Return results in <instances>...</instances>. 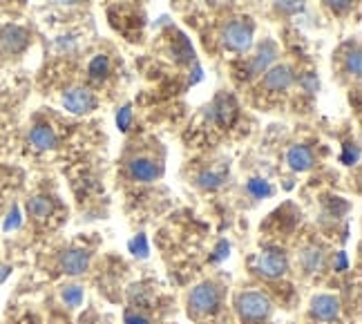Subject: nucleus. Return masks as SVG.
Segmentation results:
<instances>
[{"instance_id": "nucleus-24", "label": "nucleus", "mask_w": 362, "mask_h": 324, "mask_svg": "<svg viewBox=\"0 0 362 324\" xmlns=\"http://www.w3.org/2000/svg\"><path fill=\"white\" fill-rule=\"evenodd\" d=\"M130 123H132V108H130V105H123V108L119 110V115H117V125H119V130H121V132H128Z\"/></svg>"}, {"instance_id": "nucleus-31", "label": "nucleus", "mask_w": 362, "mask_h": 324, "mask_svg": "<svg viewBox=\"0 0 362 324\" xmlns=\"http://www.w3.org/2000/svg\"><path fill=\"white\" fill-rule=\"evenodd\" d=\"M302 83H304V88L309 90V92H315V90H317V79H315L313 74H306V76L302 79Z\"/></svg>"}, {"instance_id": "nucleus-1", "label": "nucleus", "mask_w": 362, "mask_h": 324, "mask_svg": "<svg viewBox=\"0 0 362 324\" xmlns=\"http://www.w3.org/2000/svg\"><path fill=\"white\" fill-rule=\"evenodd\" d=\"M238 311L244 320H250V322L264 320L271 313V300L264 293H257V291L242 293L238 298Z\"/></svg>"}, {"instance_id": "nucleus-27", "label": "nucleus", "mask_w": 362, "mask_h": 324, "mask_svg": "<svg viewBox=\"0 0 362 324\" xmlns=\"http://www.w3.org/2000/svg\"><path fill=\"white\" fill-rule=\"evenodd\" d=\"M325 3L333 9V11H349L354 0H325Z\"/></svg>"}, {"instance_id": "nucleus-14", "label": "nucleus", "mask_w": 362, "mask_h": 324, "mask_svg": "<svg viewBox=\"0 0 362 324\" xmlns=\"http://www.w3.org/2000/svg\"><path fill=\"white\" fill-rule=\"evenodd\" d=\"M275 56H277V47H275V43H271V40H264V43L259 45L257 56L253 59V63H250V69H253V74L264 72V69H267V67L275 61Z\"/></svg>"}, {"instance_id": "nucleus-10", "label": "nucleus", "mask_w": 362, "mask_h": 324, "mask_svg": "<svg viewBox=\"0 0 362 324\" xmlns=\"http://www.w3.org/2000/svg\"><path fill=\"white\" fill-rule=\"evenodd\" d=\"M293 79H296L293 69H291L288 65H277V67L269 69L267 79H264V86L273 92H282L291 86V83H293Z\"/></svg>"}, {"instance_id": "nucleus-15", "label": "nucleus", "mask_w": 362, "mask_h": 324, "mask_svg": "<svg viewBox=\"0 0 362 324\" xmlns=\"http://www.w3.org/2000/svg\"><path fill=\"white\" fill-rule=\"evenodd\" d=\"M27 210H30L32 217L45 219L52 213V202L47 199V197H34V199L27 202Z\"/></svg>"}, {"instance_id": "nucleus-13", "label": "nucleus", "mask_w": 362, "mask_h": 324, "mask_svg": "<svg viewBox=\"0 0 362 324\" xmlns=\"http://www.w3.org/2000/svg\"><path fill=\"white\" fill-rule=\"evenodd\" d=\"M286 161H288L291 168H293V170L304 173V170H309V168L313 166V154L306 146H293L286 154Z\"/></svg>"}, {"instance_id": "nucleus-18", "label": "nucleus", "mask_w": 362, "mask_h": 324, "mask_svg": "<svg viewBox=\"0 0 362 324\" xmlns=\"http://www.w3.org/2000/svg\"><path fill=\"white\" fill-rule=\"evenodd\" d=\"M175 54H177V61L179 63H190L192 61V47H190V43L186 40V36H179L177 38Z\"/></svg>"}, {"instance_id": "nucleus-7", "label": "nucleus", "mask_w": 362, "mask_h": 324, "mask_svg": "<svg viewBox=\"0 0 362 324\" xmlns=\"http://www.w3.org/2000/svg\"><path fill=\"white\" fill-rule=\"evenodd\" d=\"M90 266V253L83 250V248H72V250H65L61 255V269L67 275H81L86 273Z\"/></svg>"}, {"instance_id": "nucleus-20", "label": "nucleus", "mask_w": 362, "mask_h": 324, "mask_svg": "<svg viewBox=\"0 0 362 324\" xmlns=\"http://www.w3.org/2000/svg\"><path fill=\"white\" fill-rule=\"evenodd\" d=\"M197 181H199V186H202V188L215 190V188H219L221 184H224V175H217V173H202V175L197 177Z\"/></svg>"}, {"instance_id": "nucleus-11", "label": "nucleus", "mask_w": 362, "mask_h": 324, "mask_svg": "<svg viewBox=\"0 0 362 324\" xmlns=\"http://www.w3.org/2000/svg\"><path fill=\"white\" fill-rule=\"evenodd\" d=\"M130 175L136 181H155L161 175V168L152 159L139 157V159H132V163H130Z\"/></svg>"}, {"instance_id": "nucleus-25", "label": "nucleus", "mask_w": 362, "mask_h": 324, "mask_svg": "<svg viewBox=\"0 0 362 324\" xmlns=\"http://www.w3.org/2000/svg\"><path fill=\"white\" fill-rule=\"evenodd\" d=\"M304 266H306V271H317L320 266H322V253L320 250L304 253Z\"/></svg>"}, {"instance_id": "nucleus-16", "label": "nucleus", "mask_w": 362, "mask_h": 324, "mask_svg": "<svg viewBox=\"0 0 362 324\" xmlns=\"http://www.w3.org/2000/svg\"><path fill=\"white\" fill-rule=\"evenodd\" d=\"M110 74V59L105 54H99V56H94L92 63H90V76L92 79H105Z\"/></svg>"}, {"instance_id": "nucleus-21", "label": "nucleus", "mask_w": 362, "mask_h": 324, "mask_svg": "<svg viewBox=\"0 0 362 324\" xmlns=\"http://www.w3.org/2000/svg\"><path fill=\"white\" fill-rule=\"evenodd\" d=\"M346 72L349 74H354V76H360V72H362V59H360V52L358 50H354V52H349L346 54Z\"/></svg>"}, {"instance_id": "nucleus-17", "label": "nucleus", "mask_w": 362, "mask_h": 324, "mask_svg": "<svg viewBox=\"0 0 362 324\" xmlns=\"http://www.w3.org/2000/svg\"><path fill=\"white\" fill-rule=\"evenodd\" d=\"M246 190L253 195V197H257V199H264V197H271L273 195L271 184H269V181H264V179H250Z\"/></svg>"}, {"instance_id": "nucleus-28", "label": "nucleus", "mask_w": 362, "mask_h": 324, "mask_svg": "<svg viewBox=\"0 0 362 324\" xmlns=\"http://www.w3.org/2000/svg\"><path fill=\"white\" fill-rule=\"evenodd\" d=\"M21 226V215H18V208H13L7 221H5V231H11V228H18Z\"/></svg>"}, {"instance_id": "nucleus-2", "label": "nucleus", "mask_w": 362, "mask_h": 324, "mask_svg": "<svg viewBox=\"0 0 362 324\" xmlns=\"http://www.w3.org/2000/svg\"><path fill=\"white\" fill-rule=\"evenodd\" d=\"M221 43L233 52H246L253 43V25L248 21H235L226 25L224 34H221Z\"/></svg>"}, {"instance_id": "nucleus-4", "label": "nucleus", "mask_w": 362, "mask_h": 324, "mask_svg": "<svg viewBox=\"0 0 362 324\" xmlns=\"http://www.w3.org/2000/svg\"><path fill=\"white\" fill-rule=\"evenodd\" d=\"M255 269L267 277H280L288 269V260L280 248H267L257 255Z\"/></svg>"}, {"instance_id": "nucleus-5", "label": "nucleus", "mask_w": 362, "mask_h": 324, "mask_svg": "<svg viewBox=\"0 0 362 324\" xmlns=\"http://www.w3.org/2000/svg\"><path fill=\"white\" fill-rule=\"evenodd\" d=\"M63 105H65V110L74 112V115H86V112L94 110L96 101H94V96H92L90 90H86V88H74V90L65 92Z\"/></svg>"}, {"instance_id": "nucleus-32", "label": "nucleus", "mask_w": 362, "mask_h": 324, "mask_svg": "<svg viewBox=\"0 0 362 324\" xmlns=\"http://www.w3.org/2000/svg\"><path fill=\"white\" fill-rule=\"evenodd\" d=\"M338 269H340V271L346 269V258H344V253H338Z\"/></svg>"}, {"instance_id": "nucleus-29", "label": "nucleus", "mask_w": 362, "mask_h": 324, "mask_svg": "<svg viewBox=\"0 0 362 324\" xmlns=\"http://www.w3.org/2000/svg\"><path fill=\"white\" fill-rule=\"evenodd\" d=\"M228 250H230L228 242H219V246L215 248V255H213V260H215V262H221L224 258H228Z\"/></svg>"}, {"instance_id": "nucleus-8", "label": "nucleus", "mask_w": 362, "mask_h": 324, "mask_svg": "<svg viewBox=\"0 0 362 324\" xmlns=\"http://www.w3.org/2000/svg\"><path fill=\"white\" fill-rule=\"evenodd\" d=\"M211 117L219 125H230L235 121V117H238V105H235V101H233L230 96L219 94L215 98V103L211 105Z\"/></svg>"}, {"instance_id": "nucleus-19", "label": "nucleus", "mask_w": 362, "mask_h": 324, "mask_svg": "<svg viewBox=\"0 0 362 324\" xmlns=\"http://www.w3.org/2000/svg\"><path fill=\"white\" fill-rule=\"evenodd\" d=\"M63 302L67 306H72V308L81 306V302H83V289L81 287H65L63 289Z\"/></svg>"}, {"instance_id": "nucleus-23", "label": "nucleus", "mask_w": 362, "mask_h": 324, "mask_svg": "<svg viewBox=\"0 0 362 324\" xmlns=\"http://www.w3.org/2000/svg\"><path fill=\"white\" fill-rule=\"evenodd\" d=\"M130 250L134 253V255H139V258H148V253H150V248H148V239H146V235H136L132 242H130Z\"/></svg>"}, {"instance_id": "nucleus-9", "label": "nucleus", "mask_w": 362, "mask_h": 324, "mask_svg": "<svg viewBox=\"0 0 362 324\" xmlns=\"http://www.w3.org/2000/svg\"><path fill=\"white\" fill-rule=\"evenodd\" d=\"M311 311L315 318L320 320H336L340 316V300L333 298V295H317V298H313L311 302Z\"/></svg>"}, {"instance_id": "nucleus-12", "label": "nucleus", "mask_w": 362, "mask_h": 324, "mask_svg": "<svg viewBox=\"0 0 362 324\" xmlns=\"http://www.w3.org/2000/svg\"><path fill=\"white\" fill-rule=\"evenodd\" d=\"M30 141H32V146L38 150H52V148H57L59 139H57V132H54L49 125L40 123L30 132Z\"/></svg>"}, {"instance_id": "nucleus-6", "label": "nucleus", "mask_w": 362, "mask_h": 324, "mask_svg": "<svg viewBox=\"0 0 362 324\" xmlns=\"http://www.w3.org/2000/svg\"><path fill=\"white\" fill-rule=\"evenodd\" d=\"M30 43V36L18 25H7L3 32H0V45L9 54H18Z\"/></svg>"}, {"instance_id": "nucleus-26", "label": "nucleus", "mask_w": 362, "mask_h": 324, "mask_svg": "<svg viewBox=\"0 0 362 324\" xmlns=\"http://www.w3.org/2000/svg\"><path fill=\"white\" fill-rule=\"evenodd\" d=\"M275 7L284 13H296L304 7V0H273Z\"/></svg>"}, {"instance_id": "nucleus-33", "label": "nucleus", "mask_w": 362, "mask_h": 324, "mask_svg": "<svg viewBox=\"0 0 362 324\" xmlns=\"http://www.w3.org/2000/svg\"><path fill=\"white\" fill-rule=\"evenodd\" d=\"M57 3H61V5H76V3H81V0H57Z\"/></svg>"}, {"instance_id": "nucleus-30", "label": "nucleus", "mask_w": 362, "mask_h": 324, "mask_svg": "<svg viewBox=\"0 0 362 324\" xmlns=\"http://www.w3.org/2000/svg\"><path fill=\"white\" fill-rule=\"evenodd\" d=\"M125 324H150V322L141 313H128V316H125Z\"/></svg>"}, {"instance_id": "nucleus-22", "label": "nucleus", "mask_w": 362, "mask_h": 324, "mask_svg": "<svg viewBox=\"0 0 362 324\" xmlns=\"http://www.w3.org/2000/svg\"><path fill=\"white\" fill-rule=\"evenodd\" d=\"M358 159H360V148L354 146V144H344L340 161H342L344 166H354V163H358Z\"/></svg>"}, {"instance_id": "nucleus-3", "label": "nucleus", "mask_w": 362, "mask_h": 324, "mask_svg": "<svg viewBox=\"0 0 362 324\" xmlns=\"http://www.w3.org/2000/svg\"><path fill=\"white\" fill-rule=\"evenodd\" d=\"M190 306L194 313H202V316H211L217 311L219 306V291L215 289V284L211 282H204L197 289L190 293Z\"/></svg>"}]
</instances>
